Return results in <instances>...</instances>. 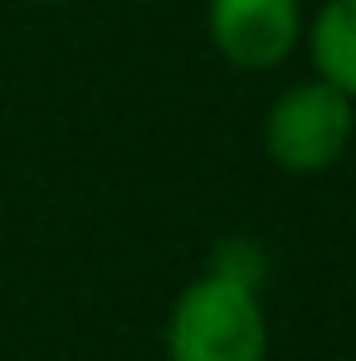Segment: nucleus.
I'll return each instance as SVG.
<instances>
[{
	"label": "nucleus",
	"mask_w": 356,
	"mask_h": 361,
	"mask_svg": "<svg viewBox=\"0 0 356 361\" xmlns=\"http://www.w3.org/2000/svg\"><path fill=\"white\" fill-rule=\"evenodd\" d=\"M171 361H269V322L254 288L220 274L195 279L166 322Z\"/></svg>",
	"instance_id": "nucleus-1"
},
{
	"label": "nucleus",
	"mask_w": 356,
	"mask_h": 361,
	"mask_svg": "<svg viewBox=\"0 0 356 361\" xmlns=\"http://www.w3.org/2000/svg\"><path fill=\"white\" fill-rule=\"evenodd\" d=\"M352 132L356 103L342 98L337 88H327L322 78H312L274 98V108L264 118V147H269L274 166H283L293 176H317L347 157Z\"/></svg>",
	"instance_id": "nucleus-2"
},
{
	"label": "nucleus",
	"mask_w": 356,
	"mask_h": 361,
	"mask_svg": "<svg viewBox=\"0 0 356 361\" xmlns=\"http://www.w3.org/2000/svg\"><path fill=\"white\" fill-rule=\"evenodd\" d=\"M297 35V0H210V39L235 68H278Z\"/></svg>",
	"instance_id": "nucleus-3"
},
{
	"label": "nucleus",
	"mask_w": 356,
	"mask_h": 361,
	"mask_svg": "<svg viewBox=\"0 0 356 361\" xmlns=\"http://www.w3.org/2000/svg\"><path fill=\"white\" fill-rule=\"evenodd\" d=\"M307 54L327 88L356 103V0H327L307 25Z\"/></svg>",
	"instance_id": "nucleus-4"
},
{
	"label": "nucleus",
	"mask_w": 356,
	"mask_h": 361,
	"mask_svg": "<svg viewBox=\"0 0 356 361\" xmlns=\"http://www.w3.org/2000/svg\"><path fill=\"white\" fill-rule=\"evenodd\" d=\"M210 274H220V279L244 283V288H254V293H259V283H264V274H269V259H264V249H259V244L230 240V244H220V254H215Z\"/></svg>",
	"instance_id": "nucleus-5"
},
{
	"label": "nucleus",
	"mask_w": 356,
	"mask_h": 361,
	"mask_svg": "<svg viewBox=\"0 0 356 361\" xmlns=\"http://www.w3.org/2000/svg\"><path fill=\"white\" fill-rule=\"evenodd\" d=\"M44 5H54V0H44Z\"/></svg>",
	"instance_id": "nucleus-6"
}]
</instances>
